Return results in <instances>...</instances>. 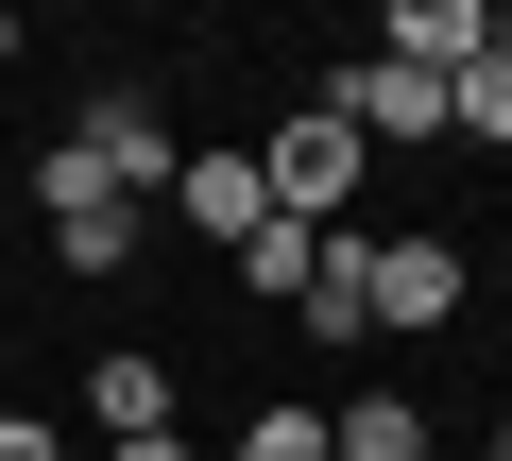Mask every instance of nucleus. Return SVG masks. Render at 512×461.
<instances>
[{
  "instance_id": "obj_1",
  "label": "nucleus",
  "mask_w": 512,
  "mask_h": 461,
  "mask_svg": "<svg viewBox=\"0 0 512 461\" xmlns=\"http://www.w3.org/2000/svg\"><path fill=\"white\" fill-rule=\"evenodd\" d=\"M256 188H274V222H342V205H359V120L308 86L274 137H256Z\"/></svg>"
},
{
  "instance_id": "obj_2",
  "label": "nucleus",
  "mask_w": 512,
  "mask_h": 461,
  "mask_svg": "<svg viewBox=\"0 0 512 461\" xmlns=\"http://www.w3.org/2000/svg\"><path fill=\"white\" fill-rule=\"evenodd\" d=\"M325 103L359 120V154H376V137H444V69H393V52H342Z\"/></svg>"
},
{
  "instance_id": "obj_3",
  "label": "nucleus",
  "mask_w": 512,
  "mask_h": 461,
  "mask_svg": "<svg viewBox=\"0 0 512 461\" xmlns=\"http://www.w3.org/2000/svg\"><path fill=\"white\" fill-rule=\"evenodd\" d=\"M69 154H86V171H103V188H120V205H137V188H171V171H188V154H171V120H154V103H137V86H103V103H86V120H69Z\"/></svg>"
},
{
  "instance_id": "obj_4",
  "label": "nucleus",
  "mask_w": 512,
  "mask_h": 461,
  "mask_svg": "<svg viewBox=\"0 0 512 461\" xmlns=\"http://www.w3.org/2000/svg\"><path fill=\"white\" fill-rule=\"evenodd\" d=\"M376 52H393V69H444V86H461L478 52H512V18H495V0H393V18H376Z\"/></svg>"
},
{
  "instance_id": "obj_5",
  "label": "nucleus",
  "mask_w": 512,
  "mask_h": 461,
  "mask_svg": "<svg viewBox=\"0 0 512 461\" xmlns=\"http://www.w3.org/2000/svg\"><path fill=\"white\" fill-rule=\"evenodd\" d=\"M171 222H188V240H222V257H239L256 222H274V188H256V154H188V171H171Z\"/></svg>"
},
{
  "instance_id": "obj_6",
  "label": "nucleus",
  "mask_w": 512,
  "mask_h": 461,
  "mask_svg": "<svg viewBox=\"0 0 512 461\" xmlns=\"http://www.w3.org/2000/svg\"><path fill=\"white\" fill-rule=\"evenodd\" d=\"M308 342H376V240L359 222H325V257H308Z\"/></svg>"
},
{
  "instance_id": "obj_7",
  "label": "nucleus",
  "mask_w": 512,
  "mask_h": 461,
  "mask_svg": "<svg viewBox=\"0 0 512 461\" xmlns=\"http://www.w3.org/2000/svg\"><path fill=\"white\" fill-rule=\"evenodd\" d=\"M86 427H103V444H154V427H171V359H154V342H103V376H86Z\"/></svg>"
},
{
  "instance_id": "obj_8",
  "label": "nucleus",
  "mask_w": 512,
  "mask_h": 461,
  "mask_svg": "<svg viewBox=\"0 0 512 461\" xmlns=\"http://www.w3.org/2000/svg\"><path fill=\"white\" fill-rule=\"evenodd\" d=\"M461 308V240H376V325H444Z\"/></svg>"
},
{
  "instance_id": "obj_9",
  "label": "nucleus",
  "mask_w": 512,
  "mask_h": 461,
  "mask_svg": "<svg viewBox=\"0 0 512 461\" xmlns=\"http://www.w3.org/2000/svg\"><path fill=\"white\" fill-rule=\"evenodd\" d=\"M52 257H69V274H120V257H137V205H120V188L52 205Z\"/></svg>"
},
{
  "instance_id": "obj_10",
  "label": "nucleus",
  "mask_w": 512,
  "mask_h": 461,
  "mask_svg": "<svg viewBox=\"0 0 512 461\" xmlns=\"http://www.w3.org/2000/svg\"><path fill=\"white\" fill-rule=\"evenodd\" d=\"M308 257H325V222H256V240H239V291H274V308H308Z\"/></svg>"
},
{
  "instance_id": "obj_11",
  "label": "nucleus",
  "mask_w": 512,
  "mask_h": 461,
  "mask_svg": "<svg viewBox=\"0 0 512 461\" xmlns=\"http://www.w3.org/2000/svg\"><path fill=\"white\" fill-rule=\"evenodd\" d=\"M444 120H461V137H478V154H512V52H478V69H461V86H444Z\"/></svg>"
},
{
  "instance_id": "obj_12",
  "label": "nucleus",
  "mask_w": 512,
  "mask_h": 461,
  "mask_svg": "<svg viewBox=\"0 0 512 461\" xmlns=\"http://www.w3.org/2000/svg\"><path fill=\"white\" fill-rule=\"evenodd\" d=\"M239 461H325V410H256V427H239Z\"/></svg>"
},
{
  "instance_id": "obj_13",
  "label": "nucleus",
  "mask_w": 512,
  "mask_h": 461,
  "mask_svg": "<svg viewBox=\"0 0 512 461\" xmlns=\"http://www.w3.org/2000/svg\"><path fill=\"white\" fill-rule=\"evenodd\" d=\"M0 461H69V427H35V410H0Z\"/></svg>"
},
{
  "instance_id": "obj_14",
  "label": "nucleus",
  "mask_w": 512,
  "mask_h": 461,
  "mask_svg": "<svg viewBox=\"0 0 512 461\" xmlns=\"http://www.w3.org/2000/svg\"><path fill=\"white\" fill-rule=\"evenodd\" d=\"M103 461H188V444H171V427H154V444H103Z\"/></svg>"
},
{
  "instance_id": "obj_15",
  "label": "nucleus",
  "mask_w": 512,
  "mask_h": 461,
  "mask_svg": "<svg viewBox=\"0 0 512 461\" xmlns=\"http://www.w3.org/2000/svg\"><path fill=\"white\" fill-rule=\"evenodd\" d=\"M0 52H18V18H0Z\"/></svg>"
},
{
  "instance_id": "obj_16",
  "label": "nucleus",
  "mask_w": 512,
  "mask_h": 461,
  "mask_svg": "<svg viewBox=\"0 0 512 461\" xmlns=\"http://www.w3.org/2000/svg\"><path fill=\"white\" fill-rule=\"evenodd\" d=\"M495 461H512V427H495Z\"/></svg>"
}]
</instances>
